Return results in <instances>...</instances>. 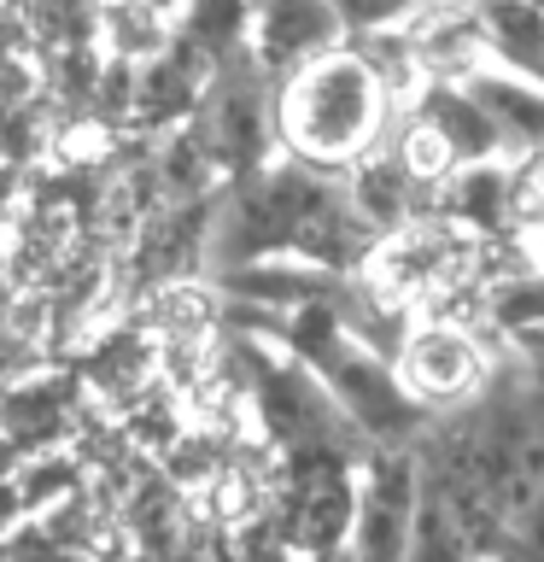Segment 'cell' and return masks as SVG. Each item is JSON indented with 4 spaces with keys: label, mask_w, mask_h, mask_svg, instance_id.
I'll list each match as a JSON object with an SVG mask.
<instances>
[{
    "label": "cell",
    "mask_w": 544,
    "mask_h": 562,
    "mask_svg": "<svg viewBox=\"0 0 544 562\" xmlns=\"http://www.w3.org/2000/svg\"><path fill=\"white\" fill-rule=\"evenodd\" d=\"M287 117L298 123V140H305L310 153H345L369 123V77L345 59L316 65L310 77L298 82Z\"/></svg>",
    "instance_id": "cell-1"
},
{
    "label": "cell",
    "mask_w": 544,
    "mask_h": 562,
    "mask_svg": "<svg viewBox=\"0 0 544 562\" xmlns=\"http://www.w3.org/2000/svg\"><path fill=\"white\" fill-rule=\"evenodd\" d=\"M404 375H410L421 393L451 398V393H463V386L474 381V351L456 340V334H428V340L410 346V363H404Z\"/></svg>",
    "instance_id": "cell-2"
}]
</instances>
